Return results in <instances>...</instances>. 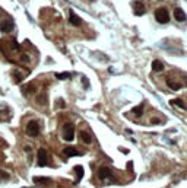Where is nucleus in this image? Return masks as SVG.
Listing matches in <instances>:
<instances>
[{
	"label": "nucleus",
	"instance_id": "nucleus-1",
	"mask_svg": "<svg viewBox=\"0 0 187 188\" xmlns=\"http://www.w3.org/2000/svg\"><path fill=\"white\" fill-rule=\"evenodd\" d=\"M155 19L159 22V24H167L170 21V15H168V10L164 8H158L155 10Z\"/></svg>",
	"mask_w": 187,
	"mask_h": 188
},
{
	"label": "nucleus",
	"instance_id": "nucleus-2",
	"mask_svg": "<svg viewBox=\"0 0 187 188\" xmlns=\"http://www.w3.org/2000/svg\"><path fill=\"white\" fill-rule=\"evenodd\" d=\"M63 139L66 141H72L75 139V127L72 123H66L63 127Z\"/></svg>",
	"mask_w": 187,
	"mask_h": 188
},
{
	"label": "nucleus",
	"instance_id": "nucleus-3",
	"mask_svg": "<svg viewBox=\"0 0 187 188\" xmlns=\"http://www.w3.org/2000/svg\"><path fill=\"white\" fill-rule=\"evenodd\" d=\"M25 131H26L28 136H31V137H37L38 133H40V124H38V121H35V120L29 121L28 125H26V130Z\"/></svg>",
	"mask_w": 187,
	"mask_h": 188
},
{
	"label": "nucleus",
	"instance_id": "nucleus-4",
	"mask_svg": "<svg viewBox=\"0 0 187 188\" xmlns=\"http://www.w3.org/2000/svg\"><path fill=\"white\" fill-rule=\"evenodd\" d=\"M13 28H15V24H13V21H10V19H6V21H3L2 24H0V31L2 32H12L13 31Z\"/></svg>",
	"mask_w": 187,
	"mask_h": 188
},
{
	"label": "nucleus",
	"instance_id": "nucleus-5",
	"mask_svg": "<svg viewBox=\"0 0 187 188\" xmlns=\"http://www.w3.org/2000/svg\"><path fill=\"white\" fill-rule=\"evenodd\" d=\"M47 164H48L47 152H45V149H40V150H38V165H40V166H45Z\"/></svg>",
	"mask_w": 187,
	"mask_h": 188
},
{
	"label": "nucleus",
	"instance_id": "nucleus-6",
	"mask_svg": "<svg viewBox=\"0 0 187 188\" xmlns=\"http://www.w3.org/2000/svg\"><path fill=\"white\" fill-rule=\"evenodd\" d=\"M98 175L101 180H105V178H111V169L108 166H101L99 171H98Z\"/></svg>",
	"mask_w": 187,
	"mask_h": 188
},
{
	"label": "nucleus",
	"instance_id": "nucleus-7",
	"mask_svg": "<svg viewBox=\"0 0 187 188\" xmlns=\"http://www.w3.org/2000/svg\"><path fill=\"white\" fill-rule=\"evenodd\" d=\"M174 18H175V21H179V22H184V21L187 19L184 10H183V9H180V8L174 9Z\"/></svg>",
	"mask_w": 187,
	"mask_h": 188
},
{
	"label": "nucleus",
	"instance_id": "nucleus-8",
	"mask_svg": "<svg viewBox=\"0 0 187 188\" xmlns=\"http://www.w3.org/2000/svg\"><path fill=\"white\" fill-rule=\"evenodd\" d=\"M69 22H70L72 25H75V26H79V25L82 24L81 18L78 16L73 10H70V12H69Z\"/></svg>",
	"mask_w": 187,
	"mask_h": 188
},
{
	"label": "nucleus",
	"instance_id": "nucleus-9",
	"mask_svg": "<svg viewBox=\"0 0 187 188\" xmlns=\"http://www.w3.org/2000/svg\"><path fill=\"white\" fill-rule=\"evenodd\" d=\"M63 155L67 156V157H73V156H81V153L75 147H66L65 150H63Z\"/></svg>",
	"mask_w": 187,
	"mask_h": 188
},
{
	"label": "nucleus",
	"instance_id": "nucleus-10",
	"mask_svg": "<svg viewBox=\"0 0 187 188\" xmlns=\"http://www.w3.org/2000/svg\"><path fill=\"white\" fill-rule=\"evenodd\" d=\"M81 140L83 143H86V144H91V143H92V137H91V134L88 131H81Z\"/></svg>",
	"mask_w": 187,
	"mask_h": 188
},
{
	"label": "nucleus",
	"instance_id": "nucleus-11",
	"mask_svg": "<svg viewBox=\"0 0 187 188\" xmlns=\"http://www.w3.org/2000/svg\"><path fill=\"white\" fill-rule=\"evenodd\" d=\"M135 15L136 16H140V15H143L145 13V6L142 5V3H135Z\"/></svg>",
	"mask_w": 187,
	"mask_h": 188
},
{
	"label": "nucleus",
	"instance_id": "nucleus-12",
	"mask_svg": "<svg viewBox=\"0 0 187 188\" xmlns=\"http://www.w3.org/2000/svg\"><path fill=\"white\" fill-rule=\"evenodd\" d=\"M152 70H154V72H162L164 63H161L159 60H154V61H152Z\"/></svg>",
	"mask_w": 187,
	"mask_h": 188
},
{
	"label": "nucleus",
	"instance_id": "nucleus-13",
	"mask_svg": "<svg viewBox=\"0 0 187 188\" xmlns=\"http://www.w3.org/2000/svg\"><path fill=\"white\" fill-rule=\"evenodd\" d=\"M75 172H76V182H79L83 177V168L81 165H78V166H75Z\"/></svg>",
	"mask_w": 187,
	"mask_h": 188
},
{
	"label": "nucleus",
	"instance_id": "nucleus-14",
	"mask_svg": "<svg viewBox=\"0 0 187 188\" xmlns=\"http://www.w3.org/2000/svg\"><path fill=\"white\" fill-rule=\"evenodd\" d=\"M34 182H37V184H50V178H45V177H35V178H34Z\"/></svg>",
	"mask_w": 187,
	"mask_h": 188
},
{
	"label": "nucleus",
	"instance_id": "nucleus-15",
	"mask_svg": "<svg viewBox=\"0 0 187 188\" xmlns=\"http://www.w3.org/2000/svg\"><path fill=\"white\" fill-rule=\"evenodd\" d=\"M167 85H168V86H170V88H171V89H172V90H179L180 88H181V86H180L179 83L172 82V80H171L170 77H168V79H167Z\"/></svg>",
	"mask_w": 187,
	"mask_h": 188
},
{
	"label": "nucleus",
	"instance_id": "nucleus-16",
	"mask_svg": "<svg viewBox=\"0 0 187 188\" xmlns=\"http://www.w3.org/2000/svg\"><path fill=\"white\" fill-rule=\"evenodd\" d=\"M170 104L171 105H177V106H180V108H186V105H184V102L181 101V99H172V101H170Z\"/></svg>",
	"mask_w": 187,
	"mask_h": 188
},
{
	"label": "nucleus",
	"instance_id": "nucleus-17",
	"mask_svg": "<svg viewBox=\"0 0 187 188\" xmlns=\"http://www.w3.org/2000/svg\"><path fill=\"white\" fill-rule=\"evenodd\" d=\"M56 77L58 80H65V79H69V77H70V73H67V72H65V73H57Z\"/></svg>",
	"mask_w": 187,
	"mask_h": 188
},
{
	"label": "nucleus",
	"instance_id": "nucleus-18",
	"mask_svg": "<svg viewBox=\"0 0 187 188\" xmlns=\"http://www.w3.org/2000/svg\"><path fill=\"white\" fill-rule=\"evenodd\" d=\"M34 90H35V86H34L32 83H29V85H26L24 88V93H32Z\"/></svg>",
	"mask_w": 187,
	"mask_h": 188
},
{
	"label": "nucleus",
	"instance_id": "nucleus-19",
	"mask_svg": "<svg viewBox=\"0 0 187 188\" xmlns=\"http://www.w3.org/2000/svg\"><path fill=\"white\" fill-rule=\"evenodd\" d=\"M133 114L138 115V117L143 114V105H138V106H136V108L133 109Z\"/></svg>",
	"mask_w": 187,
	"mask_h": 188
},
{
	"label": "nucleus",
	"instance_id": "nucleus-20",
	"mask_svg": "<svg viewBox=\"0 0 187 188\" xmlns=\"http://www.w3.org/2000/svg\"><path fill=\"white\" fill-rule=\"evenodd\" d=\"M15 82L19 83V82H22V79H24V74L22 73H19V72H15Z\"/></svg>",
	"mask_w": 187,
	"mask_h": 188
},
{
	"label": "nucleus",
	"instance_id": "nucleus-21",
	"mask_svg": "<svg viewBox=\"0 0 187 188\" xmlns=\"http://www.w3.org/2000/svg\"><path fill=\"white\" fill-rule=\"evenodd\" d=\"M10 44H12V48H13V50H19V44L16 42V40H13V38H12V40H10Z\"/></svg>",
	"mask_w": 187,
	"mask_h": 188
},
{
	"label": "nucleus",
	"instance_id": "nucleus-22",
	"mask_svg": "<svg viewBox=\"0 0 187 188\" xmlns=\"http://www.w3.org/2000/svg\"><path fill=\"white\" fill-rule=\"evenodd\" d=\"M9 178V173L5 171H0V180H8Z\"/></svg>",
	"mask_w": 187,
	"mask_h": 188
},
{
	"label": "nucleus",
	"instance_id": "nucleus-23",
	"mask_svg": "<svg viewBox=\"0 0 187 188\" xmlns=\"http://www.w3.org/2000/svg\"><path fill=\"white\" fill-rule=\"evenodd\" d=\"M82 80H83V83H85V89H88V88H89V82H88V79H86V77H82Z\"/></svg>",
	"mask_w": 187,
	"mask_h": 188
},
{
	"label": "nucleus",
	"instance_id": "nucleus-24",
	"mask_svg": "<svg viewBox=\"0 0 187 188\" xmlns=\"http://www.w3.org/2000/svg\"><path fill=\"white\" fill-rule=\"evenodd\" d=\"M151 123H152V124H159L161 121H159L158 118H152V120H151Z\"/></svg>",
	"mask_w": 187,
	"mask_h": 188
},
{
	"label": "nucleus",
	"instance_id": "nucleus-25",
	"mask_svg": "<svg viewBox=\"0 0 187 188\" xmlns=\"http://www.w3.org/2000/svg\"><path fill=\"white\" fill-rule=\"evenodd\" d=\"M21 58H22L24 61H29V57H28V56H21Z\"/></svg>",
	"mask_w": 187,
	"mask_h": 188
}]
</instances>
